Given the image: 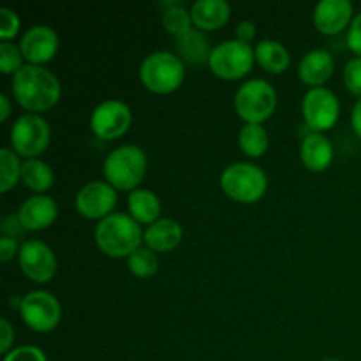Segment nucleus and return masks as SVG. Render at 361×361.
<instances>
[{
	"instance_id": "f257e3e1",
	"label": "nucleus",
	"mask_w": 361,
	"mask_h": 361,
	"mask_svg": "<svg viewBox=\"0 0 361 361\" xmlns=\"http://www.w3.org/2000/svg\"><path fill=\"white\" fill-rule=\"evenodd\" d=\"M11 92L21 108L39 115L59 104L62 85L56 74L44 66L25 63L11 80Z\"/></svg>"
},
{
	"instance_id": "f03ea898",
	"label": "nucleus",
	"mask_w": 361,
	"mask_h": 361,
	"mask_svg": "<svg viewBox=\"0 0 361 361\" xmlns=\"http://www.w3.org/2000/svg\"><path fill=\"white\" fill-rule=\"evenodd\" d=\"M95 245L108 257H129L143 242L141 226L130 215L115 212L97 222L94 231Z\"/></svg>"
},
{
	"instance_id": "7ed1b4c3",
	"label": "nucleus",
	"mask_w": 361,
	"mask_h": 361,
	"mask_svg": "<svg viewBox=\"0 0 361 361\" xmlns=\"http://www.w3.org/2000/svg\"><path fill=\"white\" fill-rule=\"evenodd\" d=\"M148 169L147 154L137 145H120L113 148L104 159L102 173L109 185L116 190H133L140 189Z\"/></svg>"
},
{
	"instance_id": "20e7f679",
	"label": "nucleus",
	"mask_w": 361,
	"mask_h": 361,
	"mask_svg": "<svg viewBox=\"0 0 361 361\" xmlns=\"http://www.w3.org/2000/svg\"><path fill=\"white\" fill-rule=\"evenodd\" d=\"M140 80L152 94H171L182 87L185 80V66L182 59L171 51H152L141 60Z\"/></svg>"
},
{
	"instance_id": "39448f33",
	"label": "nucleus",
	"mask_w": 361,
	"mask_h": 361,
	"mask_svg": "<svg viewBox=\"0 0 361 361\" xmlns=\"http://www.w3.org/2000/svg\"><path fill=\"white\" fill-rule=\"evenodd\" d=\"M221 189L236 203H257L267 194L268 176L254 162H233L221 173Z\"/></svg>"
},
{
	"instance_id": "423d86ee",
	"label": "nucleus",
	"mask_w": 361,
	"mask_h": 361,
	"mask_svg": "<svg viewBox=\"0 0 361 361\" xmlns=\"http://www.w3.org/2000/svg\"><path fill=\"white\" fill-rule=\"evenodd\" d=\"M233 104L236 115L245 123H263L274 115L277 108V92L270 81L252 78L240 85Z\"/></svg>"
},
{
	"instance_id": "0eeeda50",
	"label": "nucleus",
	"mask_w": 361,
	"mask_h": 361,
	"mask_svg": "<svg viewBox=\"0 0 361 361\" xmlns=\"http://www.w3.org/2000/svg\"><path fill=\"white\" fill-rule=\"evenodd\" d=\"M254 62L256 55L252 46L238 39H228L214 46L208 67L221 80L236 81L252 71Z\"/></svg>"
},
{
	"instance_id": "6e6552de",
	"label": "nucleus",
	"mask_w": 361,
	"mask_h": 361,
	"mask_svg": "<svg viewBox=\"0 0 361 361\" xmlns=\"http://www.w3.org/2000/svg\"><path fill=\"white\" fill-rule=\"evenodd\" d=\"M49 140L51 129L48 120L37 113H23L11 127V148L23 159H37L48 148Z\"/></svg>"
},
{
	"instance_id": "1a4fd4ad",
	"label": "nucleus",
	"mask_w": 361,
	"mask_h": 361,
	"mask_svg": "<svg viewBox=\"0 0 361 361\" xmlns=\"http://www.w3.org/2000/svg\"><path fill=\"white\" fill-rule=\"evenodd\" d=\"M302 115L309 133H324L341 118V101L330 88H309L302 99Z\"/></svg>"
},
{
	"instance_id": "9d476101",
	"label": "nucleus",
	"mask_w": 361,
	"mask_h": 361,
	"mask_svg": "<svg viewBox=\"0 0 361 361\" xmlns=\"http://www.w3.org/2000/svg\"><path fill=\"white\" fill-rule=\"evenodd\" d=\"M20 316L30 330L37 331V334H48L60 324L62 305L51 293L30 291L23 296Z\"/></svg>"
},
{
	"instance_id": "9b49d317",
	"label": "nucleus",
	"mask_w": 361,
	"mask_h": 361,
	"mask_svg": "<svg viewBox=\"0 0 361 361\" xmlns=\"http://www.w3.org/2000/svg\"><path fill=\"white\" fill-rule=\"evenodd\" d=\"M133 123L129 104L120 99H106L90 113V129L99 140L113 141L122 137Z\"/></svg>"
},
{
	"instance_id": "f8f14e48",
	"label": "nucleus",
	"mask_w": 361,
	"mask_h": 361,
	"mask_svg": "<svg viewBox=\"0 0 361 361\" xmlns=\"http://www.w3.org/2000/svg\"><path fill=\"white\" fill-rule=\"evenodd\" d=\"M18 264L28 281L35 284H48L59 270L56 256L42 240H25L18 254Z\"/></svg>"
},
{
	"instance_id": "ddd939ff",
	"label": "nucleus",
	"mask_w": 361,
	"mask_h": 361,
	"mask_svg": "<svg viewBox=\"0 0 361 361\" xmlns=\"http://www.w3.org/2000/svg\"><path fill=\"white\" fill-rule=\"evenodd\" d=\"M118 203V194L113 185L106 180H94L88 182L78 190L74 197L76 212L85 219L90 221H102L108 215L115 214V207Z\"/></svg>"
},
{
	"instance_id": "4468645a",
	"label": "nucleus",
	"mask_w": 361,
	"mask_h": 361,
	"mask_svg": "<svg viewBox=\"0 0 361 361\" xmlns=\"http://www.w3.org/2000/svg\"><path fill=\"white\" fill-rule=\"evenodd\" d=\"M60 39L55 28L49 25H32L20 39L23 59L32 66H44L59 53Z\"/></svg>"
},
{
	"instance_id": "2eb2a0df",
	"label": "nucleus",
	"mask_w": 361,
	"mask_h": 361,
	"mask_svg": "<svg viewBox=\"0 0 361 361\" xmlns=\"http://www.w3.org/2000/svg\"><path fill=\"white\" fill-rule=\"evenodd\" d=\"M355 9L349 0H319L314 7L312 21L317 32L324 35H337L349 28Z\"/></svg>"
},
{
	"instance_id": "dca6fc26",
	"label": "nucleus",
	"mask_w": 361,
	"mask_h": 361,
	"mask_svg": "<svg viewBox=\"0 0 361 361\" xmlns=\"http://www.w3.org/2000/svg\"><path fill=\"white\" fill-rule=\"evenodd\" d=\"M18 217L27 231H42L56 221L59 204L46 194H34L21 203Z\"/></svg>"
},
{
	"instance_id": "f3484780",
	"label": "nucleus",
	"mask_w": 361,
	"mask_h": 361,
	"mask_svg": "<svg viewBox=\"0 0 361 361\" xmlns=\"http://www.w3.org/2000/svg\"><path fill=\"white\" fill-rule=\"evenodd\" d=\"M335 71V59L328 49L314 48L302 56L298 76L309 88L324 87Z\"/></svg>"
},
{
	"instance_id": "a211bd4d",
	"label": "nucleus",
	"mask_w": 361,
	"mask_h": 361,
	"mask_svg": "<svg viewBox=\"0 0 361 361\" xmlns=\"http://www.w3.org/2000/svg\"><path fill=\"white\" fill-rule=\"evenodd\" d=\"M300 157L309 171L321 173L334 162V145L324 133H309L300 143Z\"/></svg>"
},
{
	"instance_id": "6ab92c4d",
	"label": "nucleus",
	"mask_w": 361,
	"mask_h": 361,
	"mask_svg": "<svg viewBox=\"0 0 361 361\" xmlns=\"http://www.w3.org/2000/svg\"><path fill=\"white\" fill-rule=\"evenodd\" d=\"M183 238V229L178 221L171 217H161L143 231L145 247L154 252H169L176 249Z\"/></svg>"
},
{
	"instance_id": "aec40b11",
	"label": "nucleus",
	"mask_w": 361,
	"mask_h": 361,
	"mask_svg": "<svg viewBox=\"0 0 361 361\" xmlns=\"http://www.w3.org/2000/svg\"><path fill=\"white\" fill-rule=\"evenodd\" d=\"M190 16L197 30H219L231 18V6L226 0H197L190 6Z\"/></svg>"
},
{
	"instance_id": "412c9836",
	"label": "nucleus",
	"mask_w": 361,
	"mask_h": 361,
	"mask_svg": "<svg viewBox=\"0 0 361 361\" xmlns=\"http://www.w3.org/2000/svg\"><path fill=\"white\" fill-rule=\"evenodd\" d=\"M175 46L176 55L182 59V62L190 63V66H204V63L208 66L212 49H214L204 32L197 30V28H192L187 34L176 37Z\"/></svg>"
},
{
	"instance_id": "4be33fe9",
	"label": "nucleus",
	"mask_w": 361,
	"mask_h": 361,
	"mask_svg": "<svg viewBox=\"0 0 361 361\" xmlns=\"http://www.w3.org/2000/svg\"><path fill=\"white\" fill-rule=\"evenodd\" d=\"M127 208H129V215L137 222V224H154L155 221L161 219L162 204L157 194L150 189H140L129 192L127 197Z\"/></svg>"
},
{
	"instance_id": "5701e85b",
	"label": "nucleus",
	"mask_w": 361,
	"mask_h": 361,
	"mask_svg": "<svg viewBox=\"0 0 361 361\" xmlns=\"http://www.w3.org/2000/svg\"><path fill=\"white\" fill-rule=\"evenodd\" d=\"M256 62L270 74H282L291 66V55L282 42L275 39H263L254 48Z\"/></svg>"
},
{
	"instance_id": "b1692460",
	"label": "nucleus",
	"mask_w": 361,
	"mask_h": 361,
	"mask_svg": "<svg viewBox=\"0 0 361 361\" xmlns=\"http://www.w3.org/2000/svg\"><path fill=\"white\" fill-rule=\"evenodd\" d=\"M21 182L35 194H44L55 183V173L42 159H25L21 166Z\"/></svg>"
},
{
	"instance_id": "393cba45",
	"label": "nucleus",
	"mask_w": 361,
	"mask_h": 361,
	"mask_svg": "<svg viewBox=\"0 0 361 361\" xmlns=\"http://www.w3.org/2000/svg\"><path fill=\"white\" fill-rule=\"evenodd\" d=\"M238 147L247 157H263L270 147V136L263 123H245L238 133Z\"/></svg>"
},
{
	"instance_id": "a878e982",
	"label": "nucleus",
	"mask_w": 361,
	"mask_h": 361,
	"mask_svg": "<svg viewBox=\"0 0 361 361\" xmlns=\"http://www.w3.org/2000/svg\"><path fill=\"white\" fill-rule=\"evenodd\" d=\"M166 9L162 13V27L168 34L180 37V35L187 34L192 30V16H190V9H187L182 2H169L166 4Z\"/></svg>"
},
{
	"instance_id": "bb28decb",
	"label": "nucleus",
	"mask_w": 361,
	"mask_h": 361,
	"mask_svg": "<svg viewBox=\"0 0 361 361\" xmlns=\"http://www.w3.org/2000/svg\"><path fill=\"white\" fill-rule=\"evenodd\" d=\"M21 166H23V161H20V155L13 148L4 147L0 150V190L2 192H9L18 185L21 180Z\"/></svg>"
},
{
	"instance_id": "cd10ccee",
	"label": "nucleus",
	"mask_w": 361,
	"mask_h": 361,
	"mask_svg": "<svg viewBox=\"0 0 361 361\" xmlns=\"http://www.w3.org/2000/svg\"><path fill=\"white\" fill-rule=\"evenodd\" d=\"M127 268L130 274L137 279H150L157 274L159 270V257L157 252H154L148 247L141 245L140 249L134 250L127 257Z\"/></svg>"
},
{
	"instance_id": "c85d7f7f",
	"label": "nucleus",
	"mask_w": 361,
	"mask_h": 361,
	"mask_svg": "<svg viewBox=\"0 0 361 361\" xmlns=\"http://www.w3.org/2000/svg\"><path fill=\"white\" fill-rule=\"evenodd\" d=\"M23 53H21L20 44H14L11 41L0 42V71L4 74H16L23 63Z\"/></svg>"
},
{
	"instance_id": "c756f323",
	"label": "nucleus",
	"mask_w": 361,
	"mask_h": 361,
	"mask_svg": "<svg viewBox=\"0 0 361 361\" xmlns=\"http://www.w3.org/2000/svg\"><path fill=\"white\" fill-rule=\"evenodd\" d=\"M342 80L345 88L361 99V56H353L351 60H348L342 71Z\"/></svg>"
},
{
	"instance_id": "7c9ffc66",
	"label": "nucleus",
	"mask_w": 361,
	"mask_h": 361,
	"mask_svg": "<svg viewBox=\"0 0 361 361\" xmlns=\"http://www.w3.org/2000/svg\"><path fill=\"white\" fill-rule=\"evenodd\" d=\"M20 28L21 20L16 11L11 7H2L0 9V37L2 41H11L20 32Z\"/></svg>"
},
{
	"instance_id": "2f4dec72",
	"label": "nucleus",
	"mask_w": 361,
	"mask_h": 361,
	"mask_svg": "<svg viewBox=\"0 0 361 361\" xmlns=\"http://www.w3.org/2000/svg\"><path fill=\"white\" fill-rule=\"evenodd\" d=\"M2 361H48V356L37 345H20L11 349Z\"/></svg>"
},
{
	"instance_id": "473e14b6",
	"label": "nucleus",
	"mask_w": 361,
	"mask_h": 361,
	"mask_svg": "<svg viewBox=\"0 0 361 361\" xmlns=\"http://www.w3.org/2000/svg\"><path fill=\"white\" fill-rule=\"evenodd\" d=\"M0 231H2V236L18 240L27 233V229H25L23 224H21L18 214L16 215L9 214L2 219V222H0Z\"/></svg>"
},
{
	"instance_id": "72a5a7b5",
	"label": "nucleus",
	"mask_w": 361,
	"mask_h": 361,
	"mask_svg": "<svg viewBox=\"0 0 361 361\" xmlns=\"http://www.w3.org/2000/svg\"><path fill=\"white\" fill-rule=\"evenodd\" d=\"M345 42H348V48L351 49L356 56H361V11L355 14L351 25H349Z\"/></svg>"
},
{
	"instance_id": "f704fd0d",
	"label": "nucleus",
	"mask_w": 361,
	"mask_h": 361,
	"mask_svg": "<svg viewBox=\"0 0 361 361\" xmlns=\"http://www.w3.org/2000/svg\"><path fill=\"white\" fill-rule=\"evenodd\" d=\"M14 344V326L11 324L9 319L2 317L0 319V353L4 356L13 349Z\"/></svg>"
},
{
	"instance_id": "c9c22d12",
	"label": "nucleus",
	"mask_w": 361,
	"mask_h": 361,
	"mask_svg": "<svg viewBox=\"0 0 361 361\" xmlns=\"http://www.w3.org/2000/svg\"><path fill=\"white\" fill-rule=\"evenodd\" d=\"M256 34H257L256 23L250 20H242L235 28V39H238V41L242 42H247V44H250V42L254 41Z\"/></svg>"
},
{
	"instance_id": "e433bc0d",
	"label": "nucleus",
	"mask_w": 361,
	"mask_h": 361,
	"mask_svg": "<svg viewBox=\"0 0 361 361\" xmlns=\"http://www.w3.org/2000/svg\"><path fill=\"white\" fill-rule=\"evenodd\" d=\"M20 247L21 245H18V240L2 236V238H0V261H2V263H9L11 259H14V256L18 257Z\"/></svg>"
},
{
	"instance_id": "4c0bfd02",
	"label": "nucleus",
	"mask_w": 361,
	"mask_h": 361,
	"mask_svg": "<svg viewBox=\"0 0 361 361\" xmlns=\"http://www.w3.org/2000/svg\"><path fill=\"white\" fill-rule=\"evenodd\" d=\"M351 127L356 136L361 140V99L355 102V106L351 109Z\"/></svg>"
},
{
	"instance_id": "58836bf2",
	"label": "nucleus",
	"mask_w": 361,
	"mask_h": 361,
	"mask_svg": "<svg viewBox=\"0 0 361 361\" xmlns=\"http://www.w3.org/2000/svg\"><path fill=\"white\" fill-rule=\"evenodd\" d=\"M11 116V99L9 95L0 94V122H6Z\"/></svg>"
},
{
	"instance_id": "ea45409f",
	"label": "nucleus",
	"mask_w": 361,
	"mask_h": 361,
	"mask_svg": "<svg viewBox=\"0 0 361 361\" xmlns=\"http://www.w3.org/2000/svg\"><path fill=\"white\" fill-rule=\"evenodd\" d=\"M323 361H341V360H331V358H330V360H323Z\"/></svg>"
}]
</instances>
